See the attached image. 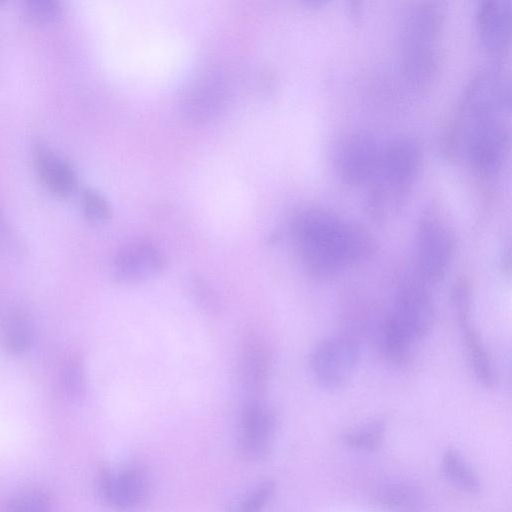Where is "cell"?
<instances>
[{"instance_id":"10","label":"cell","mask_w":512,"mask_h":512,"mask_svg":"<svg viewBox=\"0 0 512 512\" xmlns=\"http://www.w3.org/2000/svg\"><path fill=\"white\" fill-rule=\"evenodd\" d=\"M165 266L161 250L150 240L137 239L125 244L115 255L112 272L115 280L137 284L159 275Z\"/></svg>"},{"instance_id":"21","label":"cell","mask_w":512,"mask_h":512,"mask_svg":"<svg viewBox=\"0 0 512 512\" xmlns=\"http://www.w3.org/2000/svg\"><path fill=\"white\" fill-rule=\"evenodd\" d=\"M4 512H51V503L44 492L30 489L13 496Z\"/></svg>"},{"instance_id":"18","label":"cell","mask_w":512,"mask_h":512,"mask_svg":"<svg viewBox=\"0 0 512 512\" xmlns=\"http://www.w3.org/2000/svg\"><path fill=\"white\" fill-rule=\"evenodd\" d=\"M380 501L394 512H420L424 507L421 494L404 484H393L383 489Z\"/></svg>"},{"instance_id":"2","label":"cell","mask_w":512,"mask_h":512,"mask_svg":"<svg viewBox=\"0 0 512 512\" xmlns=\"http://www.w3.org/2000/svg\"><path fill=\"white\" fill-rule=\"evenodd\" d=\"M509 82L495 68L479 70L466 84L442 140L447 157L458 159L464 147L492 126L508 120Z\"/></svg>"},{"instance_id":"22","label":"cell","mask_w":512,"mask_h":512,"mask_svg":"<svg viewBox=\"0 0 512 512\" xmlns=\"http://www.w3.org/2000/svg\"><path fill=\"white\" fill-rule=\"evenodd\" d=\"M273 491L274 484L268 481L264 482L236 504L230 512H261L272 497Z\"/></svg>"},{"instance_id":"6","label":"cell","mask_w":512,"mask_h":512,"mask_svg":"<svg viewBox=\"0 0 512 512\" xmlns=\"http://www.w3.org/2000/svg\"><path fill=\"white\" fill-rule=\"evenodd\" d=\"M455 239L446 219L436 207L422 213L416 228L415 272L424 283L441 281L448 270Z\"/></svg>"},{"instance_id":"8","label":"cell","mask_w":512,"mask_h":512,"mask_svg":"<svg viewBox=\"0 0 512 512\" xmlns=\"http://www.w3.org/2000/svg\"><path fill=\"white\" fill-rule=\"evenodd\" d=\"M381 144L367 129L345 133L334 151V165L341 180L351 186H366L376 167Z\"/></svg>"},{"instance_id":"25","label":"cell","mask_w":512,"mask_h":512,"mask_svg":"<svg viewBox=\"0 0 512 512\" xmlns=\"http://www.w3.org/2000/svg\"><path fill=\"white\" fill-rule=\"evenodd\" d=\"M86 216L93 221H105L111 215V209L106 199L94 190H86L82 198Z\"/></svg>"},{"instance_id":"13","label":"cell","mask_w":512,"mask_h":512,"mask_svg":"<svg viewBox=\"0 0 512 512\" xmlns=\"http://www.w3.org/2000/svg\"><path fill=\"white\" fill-rule=\"evenodd\" d=\"M270 371V355L264 343L256 338L245 341L238 363L240 383L251 400L265 393Z\"/></svg>"},{"instance_id":"5","label":"cell","mask_w":512,"mask_h":512,"mask_svg":"<svg viewBox=\"0 0 512 512\" xmlns=\"http://www.w3.org/2000/svg\"><path fill=\"white\" fill-rule=\"evenodd\" d=\"M435 320V304L427 284L417 277L401 284L381 326L386 360L399 368L410 364L416 346L430 333Z\"/></svg>"},{"instance_id":"17","label":"cell","mask_w":512,"mask_h":512,"mask_svg":"<svg viewBox=\"0 0 512 512\" xmlns=\"http://www.w3.org/2000/svg\"><path fill=\"white\" fill-rule=\"evenodd\" d=\"M32 342V332L27 317L21 312L8 315L3 323L2 343L10 354H21L28 350Z\"/></svg>"},{"instance_id":"1","label":"cell","mask_w":512,"mask_h":512,"mask_svg":"<svg viewBox=\"0 0 512 512\" xmlns=\"http://www.w3.org/2000/svg\"><path fill=\"white\" fill-rule=\"evenodd\" d=\"M292 250L309 275L327 279L371 259L374 235L359 222L320 204H304L288 225Z\"/></svg>"},{"instance_id":"14","label":"cell","mask_w":512,"mask_h":512,"mask_svg":"<svg viewBox=\"0 0 512 512\" xmlns=\"http://www.w3.org/2000/svg\"><path fill=\"white\" fill-rule=\"evenodd\" d=\"M226 94L224 79L216 72L200 76L185 95L186 113L194 120H207L221 109Z\"/></svg>"},{"instance_id":"7","label":"cell","mask_w":512,"mask_h":512,"mask_svg":"<svg viewBox=\"0 0 512 512\" xmlns=\"http://www.w3.org/2000/svg\"><path fill=\"white\" fill-rule=\"evenodd\" d=\"M360 360V348L350 336H330L320 341L311 355L316 381L326 389L344 387L353 377Z\"/></svg>"},{"instance_id":"3","label":"cell","mask_w":512,"mask_h":512,"mask_svg":"<svg viewBox=\"0 0 512 512\" xmlns=\"http://www.w3.org/2000/svg\"><path fill=\"white\" fill-rule=\"evenodd\" d=\"M444 11L435 1H419L404 13L399 32V64L404 80L418 91L429 89L440 69Z\"/></svg>"},{"instance_id":"15","label":"cell","mask_w":512,"mask_h":512,"mask_svg":"<svg viewBox=\"0 0 512 512\" xmlns=\"http://www.w3.org/2000/svg\"><path fill=\"white\" fill-rule=\"evenodd\" d=\"M468 361L476 379L486 388L495 387L498 376L492 358L471 318L457 321Z\"/></svg>"},{"instance_id":"9","label":"cell","mask_w":512,"mask_h":512,"mask_svg":"<svg viewBox=\"0 0 512 512\" xmlns=\"http://www.w3.org/2000/svg\"><path fill=\"white\" fill-rule=\"evenodd\" d=\"M275 416L260 400H250L240 413L237 447L246 460H259L271 448L275 432Z\"/></svg>"},{"instance_id":"27","label":"cell","mask_w":512,"mask_h":512,"mask_svg":"<svg viewBox=\"0 0 512 512\" xmlns=\"http://www.w3.org/2000/svg\"><path fill=\"white\" fill-rule=\"evenodd\" d=\"M7 226L3 215L0 212V243H2L7 237Z\"/></svg>"},{"instance_id":"11","label":"cell","mask_w":512,"mask_h":512,"mask_svg":"<svg viewBox=\"0 0 512 512\" xmlns=\"http://www.w3.org/2000/svg\"><path fill=\"white\" fill-rule=\"evenodd\" d=\"M480 46L490 55L502 56L510 46L511 7L508 0H484L475 13Z\"/></svg>"},{"instance_id":"4","label":"cell","mask_w":512,"mask_h":512,"mask_svg":"<svg viewBox=\"0 0 512 512\" xmlns=\"http://www.w3.org/2000/svg\"><path fill=\"white\" fill-rule=\"evenodd\" d=\"M422 146L413 135L401 133L381 144L378 161L367 183L370 214L387 220L405 204L419 174Z\"/></svg>"},{"instance_id":"16","label":"cell","mask_w":512,"mask_h":512,"mask_svg":"<svg viewBox=\"0 0 512 512\" xmlns=\"http://www.w3.org/2000/svg\"><path fill=\"white\" fill-rule=\"evenodd\" d=\"M35 166L41 181L53 194L67 197L75 190L76 176L72 168L47 148L36 150Z\"/></svg>"},{"instance_id":"24","label":"cell","mask_w":512,"mask_h":512,"mask_svg":"<svg viewBox=\"0 0 512 512\" xmlns=\"http://www.w3.org/2000/svg\"><path fill=\"white\" fill-rule=\"evenodd\" d=\"M27 14L39 22H52L61 17L62 7L53 0H29L25 4Z\"/></svg>"},{"instance_id":"26","label":"cell","mask_w":512,"mask_h":512,"mask_svg":"<svg viewBox=\"0 0 512 512\" xmlns=\"http://www.w3.org/2000/svg\"><path fill=\"white\" fill-rule=\"evenodd\" d=\"M63 384L71 396L81 393L84 388V371L79 359H72L68 362L63 373Z\"/></svg>"},{"instance_id":"20","label":"cell","mask_w":512,"mask_h":512,"mask_svg":"<svg viewBox=\"0 0 512 512\" xmlns=\"http://www.w3.org/2000/svg\"><path fill=\"white\" fill-rule=\"evenodd\" d=\"M385 423L374 421L363 428L344 435V442L351 448L360 451H373L377 449L385 435Z\"/></svg>"},{"instance_id":"19","label":"cell","mask_w":512,"mask_h":512,"mask_svg":"<svg viewBox=\"0 0 512 512\" xmlns=\"http://www.w3.org/2000/svg\"><path fill=\"white\" fill-rule=\"evenodd\" d=\"M442 469L446 477L463 490L474 493L480 489L478 477L456 451L448 450L444 454Z\"/></svg>"},{"instance_id":"23","label":"cell","mask_w":512,"mask_h":512,"mask_svg":"<svg viewBox=\"0 0 512 512\" xmlns=\"http://www.w3.org/2000/svg\"><path fill=\"white\" fill-rule=\"evenodd\" d=\"M191 291L198 306L209 314H217L220 301L212 287L202 278L196 277L191 282Z\"/></svg>"},{"instance_id":"12","label":"cell","mask_w":512,"mask_h":512,"mask_svg":"<svg viewBox=\"0 0 512 512\" xmlns=\"http://www.w3.org/2000/svg\"><path fill=\"white\" fill-rule=\"evenodd\" d=\"M98 480L103 499L118 511L137 507L147 493L146 476L137 466H126L116 472L102 470Z\"/></svg>"}]
</instances>
